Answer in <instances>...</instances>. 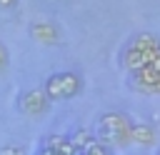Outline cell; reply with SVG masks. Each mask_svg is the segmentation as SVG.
I'll return each instance as SVG.
<instances>
[{
  "mask_svg": "<svg viewBox=\"0 0 160 155\" xmlns=\"http://www.w3.org/2000/svg\"><path fill=\"white\" fill-rule=\"evenodd\" d=\"M92 138H95L92 132H88V130H78V132H72L68 140H70V145H72L75 150H80V148H82V145H88Z\"/></svg>",
  "mask_w": 160,
  "mask_h": 155,
  "instance_id": "9c48e42d",
  "label": "cell"
},
{
  "mask_svg": "<svg viewBox=\"0 0 160 155\" xmlns=\"http://www.w3.org/2000/svg\"><path fill=\"white\" fill-rule=\"evenodd\" d=\"M130 88L142 95H160V72L150 65H142L130 72Z\"/></svg>",
  "mask_w": 160,
  "mask_h": 155,
  "instance_id": "5b68a950",
  "label": "cell"
},
{
  "mask_svg": "<svg viewBox=\"0 0 160 155\" xmlns=\"http://www.w3.org/2000/svg\"><path fill=\"white\" fill-rule=\"evenodd\" d=\"M130 118L120 110H110L105 115H100L98 125H95V140L105 142L108 148H120L128 145V135H130Z\"/></svg>",
  "mask_w": 160,
  "mask_h": 155,
  "instance_id": "7a4b0ae2",
  "label": "cell"
},
{
  "mask_svg": "<svg viewBox=\"0 0 160 155\" xmlns=\"http://www.w3.org/2000/svg\"><path fill=\"white\" fill-rule=\"evenodd\" d=\"M0 155H25V148L22 145H5V148H0Z\"/></svg>",
  "mask_w": 160,
  "mask_h": 155,
  "instance_id": "8fae6325",
  "label": "cell"
},
{
  "mask_svg": "<svg viewBox=\"0 0 160 155\" xmlns=\"http://www.w3.org/2000/svg\"><path fill=\"white\" fill-rule=\"evenodd\" d=\"M148 65H150V68H155V70H158V72H160V50H158V52H155V58H152V60H150V62H148Z\"/></svg>",
  "mask_w": 160,
  "mask_h": 155,
  "instance_id": "4fadbf2b",
  "label": "cell"
},
{
  "mask_svg": "<svg viewBox=\"0 0 160 155\" xmlns=\"http://www.w3.org/2000/svg\"><path fill=\"white\" fill-rule=\"evenodd\" d=\"M50 98H48V92L42 90V88H30V90H25L20 98H18V108H20V112L22 115H28V118H40V115H45L48 110H50Z\"/></svg>",
  "mask_w": 160,
  "mask_h": 155,
  "instance_id": "277c9868",
  "label": "cell"
},
{
  "mask_svg": "<svg viewBox=\"0 0 160 155\" xmlns=\"http://www.w3.org/2000/svg\"><path fill=\"white\" fill-rule=\"evenodd\" d=\"M30 38L40 45H55L60 40V28L55 22H32L30 25Z\"/></svg>",
  "mask_w": 160,
  "mask_h": 155,
  "instance_id": "8992f818",
  "label": "cell"
},
{
  "mask_svg": "<svg viewBox=\"0 0 160 155\" xmlns=\"http://www.w3.org/2000/svg\"><path fill=\"white\" fill-rule=\"evenodd\" d=\"M78 155H112L110 152V148L105 145V142H100V140H90L88 145H82L80 150H78Z\"/></svg>",
  "mask_w": 160,
  "mask_h": 155,
  "instance_id": "ba28073f",
  "label": "cell"
},
{
  "mask_svg": "<svg viewBox=\"0 0 160 155\" xmlns=\"http://www.w3.org/2000/svg\"><path fill=\"white\" fill-rule=\"evenodd\" d=\"M158 50H160V38H158V35H152V32H138V35H132V38L128 40V45L122 48L120 62H122V68H125L128 72H132V70L148 65V62L155 58Z\"/></svg>",
  "mask_w": 160,
  "mask_h": 155,
  "instance_id": "6da1fadb",
  "label": "cell"
},
{
  "mask_svg": "<svg viewBox=\"0 0 160 155\" xmlns=\"http://www.w3.org/2000/svg\"><path fill=\"white\" fill-rule=\"evenodd\" d=\"M128 142H135V145H142V148H152V145L158 142V132H155L150 125H145V122H140V125H130Z\"/></svg>",
  "mask_w": 160,
  "mask_h": 155,
  "instance_id": "52a82bcc",
  "label": "cell"
},
{
  "mask_svg": "<svg viewBox=\"0 0 160 155\" xmlns=\"http://www.w3.org/2000/svg\"><path fill=\"white\" fill-rule=\"evenodd\" d=\"M18 2L20 0H0V10H12V8H18Z\"/></svg>",
  "mask_w": 160,
  "mask_h": 155,
  "instance_id": "7c38bea8",
  "label": "cell"
},
{
  "mask_svg": "<svg viewBox=\"0 0 160 155\" xmlns=\"http://www.w3.org/2000/svg\"><path fill=\"white\" fill-rule=\"evenodd\" d=\"M8 68H10V52H8V48L0 42V75L8 72Z\"/></svg>",
  "mask_w": 160,
  "mask_h": 155,
  "instance_id": "30bf717a",
  "label": "cell"
},
{
  "mask_svg": "<svg viewBox=\"0 0 160 155\" xmlns=\"http://www.w3.org/2000/svg\"><path fill=\"white\" fill-rule=\"evenodd\" d=\"M82 88H85L82 75L75 72V70L52 72V75L45 80V85H42V90L48 92L50 100H72V98H78V95L82 92Z\"/></svg>",
  "mask_w": 160,
  "mask_h": 155,
  "instance_id": "3957f363",
  "label": "cell"
},
{
  "mask_svg": "<svg viewBox=\"0 0 160 155\" xmlns=\"http://www.w3.org/2000/svg\"><path fill=\"white\" fill-rule=\"evenodd\" d=\"M158 155H160V152H158Z\"/></svg>",
  "mask_w": 160,
  "mask_h": 155,
  "instance_id": "5bb4252c",
  "label": "cell"
}]
</instances>
